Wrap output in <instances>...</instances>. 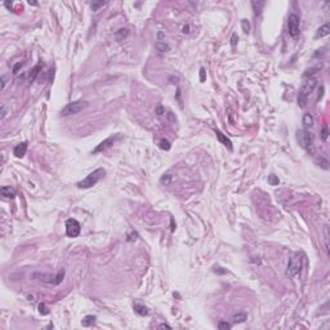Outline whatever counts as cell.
Listing matches in <instances>:
<instances>
[{
  "label": "cell",
  "mask_w": 330,
  "mask_h": 330,
  "mask_svg": "<svg viewBox=\"0 0 330 330\" xmlns=\"http://www.w3.org/2000/svg\"><path fill=\"white\" fill-rule=\"evenodd\" d=\"M316 85H317V80L313 79V77H309L308 80H306L304 83L302 84V87L299 89V93H298V106L299 107L306 106L308 97L313 90H315Z\"/></svg>",
  "instance_id": "cell-1"
},
{
  "label": "cell",
  "mask_w": 330,
  "mask_h": 330,
  "mask_svg": "<svg viewBox=\"0 0 330 330\" xmlns=\"http://www.w3.org/2000/svg\"><path fill=\"white\" fill-rule=\"evenodd\" d=\"M104 174H106V170H104L103 168L96 169L94 172H92L89 176L85 177L83 181H80L79 183H77V187L79 188H90L102 179V178L104 177Z\"/></svg>",
  "instance_id": "cell-2"
},
{
  "label": "cell",
  "mask_w": 330,
  "mask_h": 330,
  "mask_svg": "<svg viewBox=\"0 0 330 330\" xmlns=\"http://www.w3.org/2000/svg\"><path fill=\"white\" fill-rule=\"evenodd\" d=\"M298 142H299V145L303 147L304 150L309 151V152H313V147H315V137H313V134L311 133L309 130L307 129H301L298 130Z\"/></svg>",
  "instance_id": "cell-3"
},
{
  "label": "cell",
  "mask_w": 330,
  "mask_h": 330,
  "mask_svg": "<svg viewBox=\"0 0 330 330\" xmlns=\"http://www.w3.org/2000/svg\"><path fill=\"white\" fill-rule=\"evenodd\" d=\"M302 270V255L301 254H294L288 262V268H286V275L290 277L297 276Z\"/></svg>",
  "instance_id": "cell-4"
},
{
  "label": "cell",
  "mask_w": 330,
  "mask_h": 330,
  "mask_svg": "<svg viewBox=\"0 0 330 330\" xmlns=\"http://www.w3.org/2000/svg\"><path fill=\"white\" fill-rule=\"evenodd\" d=\"M87 107V102L85 101H75V102H71L66 106L63 110L61 111V115L62 116H70V115H75V114H79L81 110Z\"/></svg>",
  "instance_id": "cell-5"
},
{
  "label": "cell",
  "mask_w": 330,
  "mask_h": 330,
  "mask_svg": "<svg viewBox=\"0 0 330 330\" xmlns=\"http://www.w3.org/2000/svg\"><path fill=\"white\" fill-rule=\"evenodd\" d=\"M288 30L292 36H298L301 32V19L295 13H290L288 17Z\"/></svg>",
  "instance_id": "cell-6"
},
{
  "label": "cell",
  "mask_w": 330,
  "mask_h": 330,
  "mask_svg": "<svg viewBox=\"0 0 330 330\" xmlns=\"http://www.w3.org/2000/svg\"><path fill=\"white\" fill-rule=\"evenodd\" d=\"M81 232V226L80 223L77 222L76 219L70 218L66 220V234H67L68 237H77Z\"/></svg>",
  "instance_id": "cell-7"
},
{
  "label": "cell",
  "mask_w": 330,
  "mask_h": 330,
  "mask_svg": "<svg viewBox=\"0 0 330 330\" xmlns=\"http://www.w3.org/2000/svg\"><path fill=\"white\" fill-rule=\"evenodd\" d=\"M120 138V135H118V134H115V135H111V137H108V138H106L104 139L103 142H101L98 146L96 147L94 150L92 151V154H98V152H103L104 150H107L108 147H111L112 145H114V143L118 141V139Z\"/></svg>",
  "instance_id": "cell-8"
},
{
  "label": "cell",
  "mask_w": 330,
  "mask_h": 330,
  "mask_svg": "<svg viewBox=\"0 0 330 330\" xmlns=\"http://www.w3.org/2000/svg\"><path fill=\"white\" fill-rule=\"evenodd\" d=\"M214 132H215V135H217V138H218V141H219L220 143H222V145H224V146H226V147H227V148L230 150V151H232V142L230 141V139H228V138H227L226 135H224V134H223V133H222V132H220V130L215 129Z\"/></svg>",
  "instance_id": "cell-9"
},
{
  "label": "cell",
  "mask_w": 330,
  "mask_h": 330,
  "mask_svg": "<svg viewBox=\"0 0 330 330\" xmlns=\"http://www.w3.org/2000/svg\"><path fill=\"white\" fill-rule=\"evenodd\" d=\"M26 151H27V142H22L14 147L13 154L15 157H23L26 155Z\"/></svg>",
  "instance_id": "cell-10"
},
{
  "label": "cell",
  "mask_w": 330,
  "mask_h": 330,
  "mask_svg": "<svg viewBox=\"0 0 330 330\" xmlns=\"http://www.w3.org/2000/svg\"><path fill=\"white\" fill-rule=\"evenodd\" d=\"M34 277H39V280L46 284H56V276L53 275H46V273H34Z\"/></svg>",
  "instance_id": "cell-11"
},
{
  "label": "cell",
  "mask_w": 330,
  "mask_h": 330,
  "mask_svg": "<svg viewBox=\"0 0 330 330\" xmlns=\"http://www.w3.org/2000/svg\"><path fill=\"white\" fill-rule=\"evenodd\" d=\"M15 188L12 187V186H4V187L0 188V193H1V196L4 197H14L15 196Z\"/></svg>",
  "instance_id": "cell-12"
},
{
  "label": "cell",
  "mask_w": 330,
  "mask_h": 330,
  "mask_svg": "<svg viewBox=\"0 0 330 330\" xmlns=\"http://www.w3.org/2000/svg\"><path fill=\"white\" fill-rule=\"evenodd\" d=\"M303 125H304V129H309V128L313 126L315 124V120H313V116L311 114H304L303 116Z\"/></svg>",
  "instance_id": "cell-13"
},
{
  "label": "cell",
  "mask_w": 330,
  "mask_h": 330,
  "mask_svg": "<svg viewBox=\"0 0 330 330\" xmlns=\"http://www.w3.org/2000/svg\"><path fill=\"white\" fill-rule=\"evenodd\" d=\"M133 308H134V311L137 312L138 315H141V316H147V315H148V309H147L145 306L141 304V303H137V302L133 303Z\"/></svg>",
  "instance_id": "cell-14"
},
{
  "label": "cell",
  "mask_w": 330,
  "mask_h": 330,
  "mask_svg": "<svg viewBox=\"0 0 330 330\" xmlns=\"http://www.w3.org/2000/svg\"><path fill=\"white\" fill-rule=\"evenodd\" d=\"M330 34V25L329 23H325L324 26H321L319 31H317L316 34V37H324V36H328V35Z\"/></svg>",
  "instance_id": "cell-15"
},
{
  "label": "cell",
  "mask_w": 330,
  "mask_h": 330,
  "mask_svg": "<svg viewBox=\"0 0 330 330\" xmlns=\"http://www.w3.org/2000/svg\"><path fill=\"white\" fill-rule=\"evenodd\" d=\"M232 320V324H240V323H244V321L246 320V313L244 312H239L236 313V315H234L231 317Z\"/></svg>",
  "instance_id": "cell-16"
},
{
  "label": "cell",
  "mask_w": 330,
  "mask_h": 330,
  "mask_svg": "<svg viewBox=\"0 0 330 330\" xmlns=\"http://www.w3.org/2000/svg\"><path fill=\"white\" fill-rule=\"evenodd\" d=\"M94 323H96V316H93V315H88V316H85L84 319L81 320V325L85 326V328L92 326Z\"/></svg>",
  "instance_id": "cell-17"
},
{
  "label": "cell",
  "mask_w": 330,
  "mask_h": 330,
  "mask_svg": "<svg viewBox=\"0 0 330 330\" xmlns=\"http://www.w3.org/2000/svg\"><path fill=\"white\" fill-rule=\"evenodd\" d=\"M40 70H41V65H36L30 71V75H29V81H30V83H32V81L36 79V76L39 75V71H40Z\"/></svg>",
  "instance_id": "cell-18"
},
{
  "label": "cell",
  "mask_w": 330,
  "mask_h": 330,
  "mask_svg": "<svg viewBox=\"0 0 330 330\" xmlns=\"http://www.w3.org/2000/svg\"><path fill=\"white\" fill-rule=\"evenodd\" d=\"M155 48L157 49V52H161V53L169 52V50H170V46L166 44L165 41H157L156 44H155Z\"/></svg>",
  "instance_id": "cell-19"
},
{
  "label": "cell",
  "mask_w": 330,
  "mask_h": 330,
  "mask_svg": "<svg viewBox=\"0 0 330 330\" xmlns=\"http://www.w3.org/2000/svg\"><path fill=\"white\" fill-rule=\"evenodd\" d=\"M251 5H253V8H254V13H255V15H258L259 13H261L262 7L265 5V3H263V1H251Z\"/></svg>",
  "instance_id": "cell-20"
},
{
  "label": "cell",
  "mask_w": 330,
  "mask_h": 330,
  "mask_svg": "<svg viewBox=\"0 0 330 330\" xmlns=\"http://www.w3.org/2000/svg\"><path fill=\"white\" fill-rule=\"evenodd\" d=\"M103 5H106V1H93L92 4H90V8H92V10H98L101 7H103Z\"/></svg>",
  "instance_id": "cell-21"
},
{
  "label": "cell",
  "mask_w": 330,
  "mask_h": 330,
  "mask_svg": "<svg viewBox=\"0 0 330 330\" xmlns=\"http://www.w3.org/2000/svg\"><path fill=\"white\" fill-rule=\"evenodd\" d=\"M241 27H243V31L245 34H249V31H250V23H249V21H248V19H243L241 21Z\"/></svg>",
  "instance_id": "cell-22"
},
{
  "label": "cell",
  "mask_w": 330,
  "mask_h": 330,
  "mask_svg": "<svg viewBox=\"0 0 330 330\" xmlns=\"http://www.w3.org/2000/svg\"><path fill=\"white\" fill-rule=\"evenodd\" d=\"M39 312H40L41 315H44V316L49 315V309H48V307H46L45 303H40V304H39Z\"/></svg>",
  "instance_id": "cell-23"
},
{
  "label": "cell",
  "mask_w": 330,
  "mask_h": 330,
  "mask_svg": "<svg viewBox=\"0 0 330 330\" xmlns=\"http://www.w3.org/2000/svg\"><path fill=\"white\" fill-rule=\"evenodd\" d=\"M160 182L162 184H170V182H172V176H170V174H164V176L161 177V179H160Z\"/></svg>",
  "instance_id": "cell-24"
},
{
  "label": "cell",
  "mask_w": 330,
  "mask_h": 330,
  "mask_svg": "<svg viewBox=\"0 0 330 330\" xmlns=\"http://www.w3.org/2000/svg\"><path fill=\"white\" fill-rule=\"evenodd\" d=\"M279 182H280V181H279V178L275 176V174H271V176L268 177V183H270L271 186H277Z\"/></svg>",
  "instance_id": "cell-25"
},
{
  "label": "cell",
  "mask_w": 330,
  "mask_h": 330,
  "mask_svg": "<svg viewBox=\"0 0 330 330\" xmlns=\"http://www.w3.org/2000/svg\"><path fill=\"white\" fill-rule=\"evenodd\" d=\"M63 277H65V271H63V270L58 271V273L56 275V285L61 284V281L63 280Z\"/></svg>",
  "instance_id": "cell-26"
},
{
  "label": "cell",
  "mask_w": 330,
  "mask_h": 330,
  "mask_svg": "<svg viewBox=\"0 0 330 330\" xmlns=\"http://www.w3.org/2000/svg\"><path fill=\"white\" fill-rule=\"evenodd\" d=\"M128 35V30L126 29H121V30H119L118 32H116V37H118V40H121L123 37H125Z\"/></svg>",
  "instance_id": "cell-27"
},
{
  "label": "cell",
  "mask_w": 330,
  "mask_h": 330,
  "mask_svg": "<svg viewBox=\"0 0 330 330\" xmlns=\"http://www.w3.org/2000/svg\"><path fill=\"white\" fill-rule=\"evenodd\" d=\"M218 329L219 330H228L231 329V324L230 323H226V321H220L218 324Z\"/></svg>",
  "instance_id": "cell-28"
},
{
  "label": "cell",
  "mask_w": 330,
  "mask_h": 330,
  "mask_svg": "<svg viewBox=\"0 0 330 330\" xmlns=\"http://www.w3.org/2000/svg\"><path fill=\"white\" fill-rule=\"evenodd\" d=\"M160 147L162 150H170V143H169V141H166V139H161L160 141Z\"/></svg>",
  "instance_id": "cell-29"
},
{
  "label": "cell",
  "mask_w": 330,
  "mask_h": 330,
  "mask_svg": "<svg viewBox=\"0 0 330 330\" xmlns=\"http://www.w3.org/2000/svg\"><path fill=\"white\" fill-rule=\"evenodd\" d=\"M199 73H200V81H201V83H204V81L207 80V72H205V68L201 67Z\"/></svg>",
  "instance_id": "cell-30"
},
{
  "label": "cell",
  "mask_w": 330,
  "mask_h": 330,
  "mask_svg": "<svg viewBox=\"0 0 330 330\" xmlns=\"http://www.w3.org/2000/svg\"><path fill=\"white\" fill-rule=\"evenodd\" d=\"M237 41H239V36H237V34H236V32H234V34H232V36H231V45L236 46Z\"/></svg>",
  "instance_id": "cell-31"
},
{
  "label": "cell",
  "mask_w": 330,
  "mask_h": 330,
  "mask_svg": "<svg viewBox=\"0 0 330 330\" xmlns=\"http://www.w3.org/2000/svg\"><path fill=\"white\" fill-rule=\"evenodd\" d=\"M321 137H323L324 141H328V138H329V132H328V128H326V126L323 128V132H321Z\"/></svg>",
  "instance_id": "cell-32"
},
{
  "label": "cell",
  "mask_w": 330,
  "mask_h": 330,
  "mask_svg": "<svg viewBox=\"0 0 330 330\" xmlns=\"http://www.w3.org/2000/svg\"><path fill=\"white\" fill-rule=\"evenodd\" d=\"M0 119H4L7 116V107H5V104H1V107H0Z\"/></svg>",
  "instance_id": "cell-33"
},
{
  "label": "cell",
  "mask_w": 330,
  "mask_h": 330,
  "mask_svg": "<svg viewBox=\"0 0 330 330\" xmlns=\"http://www.w3.org/2000/svg\"><path fill=\"white\" fill-rule=\"evenodd\" d=\"M137 236H138V235L135 234V232H133L132 235H128V239H126V240H128V241H133V240L137 239Z\"/></svg>",
  "instance_id": "cell-34"
},
{
  "label": "cell",
  "mask_w": 330,
  "mask_h": 330,
  "mask_svg": "<svg viewBox=\"0 0 330 330\" xmlns=\"http://www.w3.org/2000/svg\"><path fill=\"white\" fill-rule=\"evenodd\" d=\"M19 67H22V63H21V62H18V63L13 67V73H17V71H18V68H19Z\"/></svg>",
  "instance_id": "cell-35"
},
{
  "label": "cell",
  "mask_w": 330,
  "mask_h": 330,
  "mask_svg": "<svg viewBox=\"0 0 330 330\" xmlns=\"http://www.w3.org/2000/svg\"><path fill=\"white\" fill-rule=\"evenodd\" d=\"M5 84H7V79H5V76H1V89H4L5 88Z\"/></svg>",
  "instance_id": "cell-36"
},
{
  "label": "cell",
  "mask_w": 330,
  "mask_h": 330,
  "mask_svg": "<svg viewBox=\"0 0 330 330\" xmlns=\"http://www.w3.org/2000/svg\"><path fill=\"white\" fill-rule=\"evenodd\" d=\"M159 328H160V329H172L168 324H161V325H159Z\"/></svg>",
  "instance_id": "cell-37"
},
{
  "label": "cell",
  "mask_w": 330,
  "mask_h": 330,
  "mask_svg": "<svg viewBox=\"0 0 330 330\" xmlns=\"http://www.w3.org/2000/svg\"><path fill=\"white\" fill-rule=\"evenodd\" d=\"M169 81H176V83H177V81H179V77H177V76L174 77V76H172V77H169Z\"/></svg>",
  "instance_id": "cell-38"
},
{
  "label": "cell",
  "mask_w": 330,
  "mask_h": 330,
  "mask_svg": "<svg viewBox=\"0 0 330 330\" xmlns=\"http://www.w3.org/2000/svg\"><path fill=\"white\" fill-rule=\"evenodd\" d=\"M188 29H190L188 26H184V27H183V32H184V34H186V32H188Z\"/></svg>",
  "instance_id": "cell-39"
},
{
  "label": "cell",
  "mask_w": 330,
  "mask_h": 330,
  "mask_svg": "<svg viewBox=\"0 0 330 330\" xmlns=\"http://www.w3.org/2000/svg\"><path fill=\"white\" fill-rule=\"evenodd\" d=\"M29 4H30V5H37V4L35 3V1H29Z\"/></svg>",
  "instance_id": "cell-40"
}]
</instances>
